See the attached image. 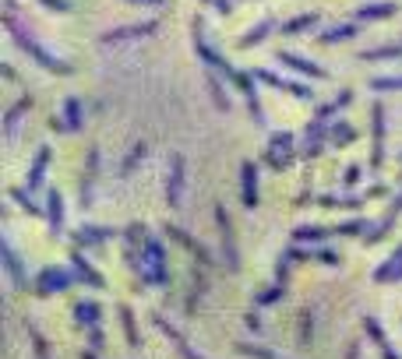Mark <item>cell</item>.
<instances>
[{
  "instance_id": "obj_22",
  "label": "cell",
  "mask_w": 402,
  "mask_h": 359,
  "mask_svg": "<svg viewBox=\"0 0 402 359\" xmlns=\"http://www.w3.org/2000/svg\"><path fill=\"white\" fill-rule=\"evenodd\" d=\"M46 162H50V148L43 145L39 152H36V159H32V170H28V194L43 183V173H46Z\"/></svg>"
},
{
  "instance_id": "obj_36",
  "label": "cell",
  "mask_w": 402,
  "mask_h": 359,
  "mask_svg": "<svg viewBox=\"0 0 402 359\" xmlns=\"http://www.w3.org/2000/svg\"><path fill=\"white\" fill-rule=\"evenodd\" d=\"M328 138H332V141H335V145H339V148H342V145H349V141H353V138H357V131H353V127H349V123H335V127H332V131H328Z\"/></svg>"
},
{
  "instance_id": "obj_40",
  "label": "cell",
  "mask_w": 402,
  "mask_h": 359,
  "mask_svg": "<svg viewBox=\"0 0 402 359\" xmlns=\"http://www.w3.org/2000/svg\"><path fill=\"white\" fill-rule=\"evenodd\" d=\"M300 317H303V321H300V342H310V331H314V310L307 306Z\"/></svg>"
},
{
  "instance_id": "obj_34",
  "label": "cell",
  "mask_w": 402,
  "mask_h": 359,
  "mask_svg": "<svg viewBox=\"0 0 402 359\" xmlns=\"http://www.w3.org/2000/svg\"><path fill=\"white\" fill-rule=\"evenodd\" d=\"M237 353H240V356H251V359H279L272 349H265V346H247V342H237Z\"/></svg>"
},
{
  "instance_id": "obj_47",
  "label": "cell",
  "mask_w": 402,
  "mask_h": 359,
  "mask_svg": "<svg viewBox=\"0 0 402 359\" xmlns=\"http://www.w3.org/2000/svg\"><path fill=\"white\" fill-rule=\"evenodd\" d=\"M134 4H152V7H163L166 0H134Z\"/></svg>"
},
{
  "instance_id": "obj_27",
  "label": "cell",
  "mask_w": 402,
  "mask_h": 359,
  "mask_svg": "<svg viewBox=\"0 0 402 359\" xmlns=\"http://www.w3.org/2000/svg\"><path fill=\"white\" fill-rule=\"evenodd\" d=\"M272 28H276V21H272V18H265V21H261V25H254V28H251V32L237 43V46H240V50H251V46H258V43H261Z\"/></svg>"
},
{
  "instance_id": "obj_8",
  "label": "cell",
  "mask_w": 402,
  "mask_h": 359,
  "mask_svg": "<svg viewBox=\"0 0 402 359\" xmlns=\"http://www.w3.org/2000/svg\"><path fill=\"white\" fill-rule=\"evenodd\" d=\"M254 78L258 82H265V85H272V89L279 92H290V95H297V99H314V92H310V85H300V82H290V78H279V74H272V71H254Z\"/></svg>"
},
{
  "instance_id": "obj_31",
  "label": "cell",
  "mask_w": 402,
  "mask_h": 359,
  "mask_svg": "<svg viewBox=\"0 0 402 359\" xmlns=\"http://www.w3.org/2000/svg\"><path fill=\"white\" fill-rule=\"evenodd\" d=\"M317 25V14H300V18H290V21H283V35H297L303 28H314Z\"/></svg>"
},
{
  "instance_id": "obj_11",
  "label": "cell",
  "mask_w": 402,
  "mask_h": 359,
  "mask_svg": "<svg viewBox=\"0 0 402 359\" xmlns=\"http://www.w3.org/2000/svg\"><path fill=\"white\" fill-rule=\"evenodd\" d=\"M116 236V229H106V226H82L78 233H75V243L82 247V250H89V247H99L106 240H113Z\"/></svg>"
},
{
  "instance_id": "obj_37",
  "label": "cell",
  "mask_w": 402,
  "mask_h": 359,
  "mask_svg": "<svg viewBox=\"0 0 402 359\" xmlns=\"http://www.w3.org/2000/svg\"><path fill=\"white\" fill-rule=\"evenodd\" d=\"M389 57H402V43H399V46H378V50H364V60H389Z\"/></svg>"
},
{
  "instance_id": "obj_30",
  "label": "cell",
  "mask_w": 402,
  "mask_h": 359,
  "mask_svg": "<svg viewBox=\"0 0 402 359\" xmlns=\"http://www.w3.org/2000/svg\"><path fill=\"white\" fill-rule=\"evenodd\" d=\"M201 296H205V268H195V275H191V296H188V314H195Z\"/></svg>"
},
{
  "instance_id": "obj_4",
  "label": "cell",
  "mask_w": 402,
  "mask_h": 359,
  "mask_svg": "<svg viewBox=\"0 0 402 359\" xmlns=\"http://www.w3.org/2000/svg\"><path fill=\"white\" fill-rule=\"evenodd\" d=\"M75 285V275L67 268H43L39 271V278H36V296H50V292H64V289H71Z\"/></svg>"
},
{
  "instance_id": "obj_6",
  "label": "cell",
  "mask_w": 402,
  "mask_h": 359,
  "mask_svg": "<svg viewBox=\"0 0 402 359\" xmlns=\"http://www.w3.org/2000/svg\"><path fill=\"white\" fill-rule=\"evenodd\" d=\"M399 215H402V197H396V201L389 204V211H385V215H381V219H378V222L371 226V233L364 236V243H367V247H374V243H381V240L389 236V229L396 226V219H399Z\"/></svg>"
},
{
  "instance_id": "obj_16",
  "label": "cell",
  "mask_w": 402,
  "mask_h": 359,
  "mask_svg": "<svg viewBox=\"0 0 402 359\" xmlns=\"http://www.w3.org/2000/svg\"><path fill=\"white\" fill-rule=\"evenodd\" d=\"M166 233H170V240H177L180 247H188V250H191V254L198 258V265H201V268H208V265H212V254H208V250L201 247L198 240H191V236H188V233H184L180 226H166Z\"/></svg>"
},
{
  "instance_id": "obj_41",
  "label": "cell",
  "mask_w": 402,
  "mask_h": 359,
  "mask_svg": "<svg viewBox=\"0 0 402 359\" xmlns=\"http://www.w3.org/2000/svg\"><path fill=\"white\" fill-rule=\"evenodd\" d=\"M357 183H360V166H349V170H346V177H342V187H346V190H353Z\"/></svg>"
},
{
  "instance_id": "obj_21",
  "label": "cell",
  "mask_w": 402,
  "mask_h": 359,
  "mask_svg": "<svg viewBox=\"0 0 402 359\" xmlns=\"http://www.w3.org/2000/svg\"><path fill=\"white\" fill-rule=\"evenodd\" d=\"M399 278H402V243H399V250L374 271V282H399Z\"/></svg>"
},
{
  "instance_id": "obj_43",
  "label": "cell",
  "mask_w": 402,
  "mask_h": 359,
  "mask_svg": "<svg viewBox=\"0 0 402 359\" xmlns=\"http://www.w3.org/2000/svg\"><path fill=\"white\" fill-rule=\"evenodd\" d=\"M244 324H247V328H251V331L258 335V331H261V314H258V310H251V314H244Z\"/></svg>"
},
{
  "instance_id": "obj_5",
  "label": "cell",
  "mask_w": 402,
  "mask_h": 359,
  "mask_svg": "<svg viewBox=\"0 0 402 359\" xmlns=\"http://www.w3.org/2000/svg\"><path fill=\"white\" fill-rule=\"evenodd\" d=\"M215 222L222 229V254H226V268L229 271H240V254H237V240H233V222L226 215L222 204H215Z\"/></svg>"
},
{
  "instance_id": "obj_10",
  "label": "cell",
  "mask_w": 402,
  "mask_h": 359,
  "mask_svg": "<svg viewBox=\"0 0 402 359\" xmlns=\"http://www.w3.org/2000/svg\"><path fill=\"white\" fill-rule=\"evenodd\" d=\"M180 194H184V155H173V170H170V183H166V204L180 208Z\"/></svg>"
},
{
  "instance_id": "obj_26",
  "label": "cell",
  "mask_w": 402,
  "mask_h": 359,
  "mask_svg": "<svg viewBox=\"0 0 402 359\" xmlns=\"http://www.w3.org/2000/svg\"><path fill=\"white\" fill-rule=\"evenodd\" d=\"M332 233H328V226H297L293 229V240L297 243H321V240H328Z\"/></svg>"
},
{
  "instance_id": "obj_1",
  "label": "cell",
  "mask_w": 402,
  "mask_h": 359,
  "mask_svg": "<svg viewBox=\"0 0 402 359\" xmlns=\"http://www.w3.org/2000/svg\"><path fill=\"white\" fill-rule=\"evenodd\" d=\"M11 7H14V0H7V18H4V25L11 28L14 43H18V46H21V50H25V53H28V57L39 64V67H46V71H53V74H71L75 67H71L67 60H60V57L46 53V50H43V46H39V43H36V39H32L25 28H18V21H14V11H11Z\"/></svg>"
},
{
  "instance_id": "obj_3",
  "label": "cell",
  "mask_w": 402,
  "mask_h": 359,
  "mask_svg": "<svg viewBox=\"0 0 402 359\" xmlns=\"http://www.w3.org/2000/svg\"><path fill=\"white\" fill-rule=\"evenodd\" d=\"M265 162L272 170H286L293 162V134L290 131H276L268 138V152H265Z\"/></svg>"
},
{
  "instance_id": "obj_49",
  "label": "cell",
  "mask_w": 402,
  "mask_h": 359,
  "mask_svg": "<svg viewBox=\"0 0 402 359\" xmlns=\"http://www.w3.org/2000/svg\"><path fill=\"white\" fill-rule=\"evenodd\" d=\"M399 159H402V155H399Z\"/></svg>"
},
{
  "instance_id": "obj_25",
  "label": "cell",
  "mask_w": 402,
  "mask_h": 359,
  "mask_svg": "<svg viewBox=\"0 0 402 359\" xmlns=\"http://www.w3.org/2000/svg\"><path fill=\"white\" fill-rule=\"evenodd\" d=\"M396 11H399L396 4H367V7L357 11V18L360 21H381V18H392Z\"/></svg>"
},
{
  "instance_id": "obj_15",
  "label": "cell",
  "mask_w": 402,
  "mask_h": 359,
  "mask_svg": "<svg viewBox=\"0 0 402 359\" xmlns=\"http://www.w3.org/2000/svg\"><path fill=\"white\" fill-rule=\"evenodd\" d=\"M0 254H4V268H7V275H11L14 289H28V278H25L21 258L14 254V247H11V243H0Z\"/></svg>"
},
{
  "instance_id": "obj_38",
  "label": "cell",
  "mask_w": 402,
  "mask_h": 359,
  "mask_svg": "<svg viewBox=\"0 0 402 359\" xmlns=\"http://www.w3.org/2000/svg\"><path fill=\"white\" fill-rule=\"evenodd\" d=\"M11 201H18V204H21V208H25L28 215H46V211H43V208H39V204H36V201H32V197H28L25 190H18V187L11 190Z\"/></svg>"
},
{
  "instance_id": "obj_39",
  "label": "cell",
  "mask_w": 402,
  "mask_h": 359,
  "mask_svg": "<svg viewBox=\"0 0 402 359\" xmlns=\"http://www.w3.org/2000/svg\"><path fill=\"white\" fill-rule=\"evenodd\" d=\"M371 89H378V92H402V78H374V82H371Z\"/></svg>"
},
{
  "instance_id": "obj_2",
  "label": "cell",
  "mask_w": 402,
  "mask_h": 359,
  "mask_svg": "<svg viewBox=\"0 0 402 359\" xmlns=\"http://www.w3.org/2000/svg\"><path fill=\"white\" fill-rule=\"evenodd\" d=\"M371 170L378 173L381 170V162H385V106L381 102H374L371 106Z\"/></svg>"
},
{
  "instance_id": "obj_35",
  "label": "cell",
  "mask_w": 402,
  "mask_h": 359,
  "mask_svg": "<svg viewBox=\"0 0 402 359\" xmlns=\"http://www.w3.org/2000/svg\"><path fill=\"white\" fill-rule=\"evenodd\" d=\"M25 331H28V338H32V349H36V359H50V346H46V338L36 331V324H25Z\"/></svg>"
},
{
  "instance_id": "obj_32",
  "label": "cell",
  "mask_w": 402,
  "mask_h": 359,
  "mask_svg": "<svg viewBox=\"0 0 402 359\" xmlns=\"http://www.w3.org/2000/svg\"><path fill=\"white\" fill-rule=\"evenodd\" d=\"M208 89H212V102L222 109V113H229V95H226V89H222V82L215 78V74H208Z\"/></svg>"
},
{
  "instance_id": "obj_17",
  "label": "cell",
  "mask_w": 402,
  "mask_h": 359,
  "mask_svg": "<svg viewBox=\"0 0 402 359\" xmlns=\"http://www.w3.org/2000/svg\"><path fill=\"white\" fill-rule=\"evenodd\" d=\"M71 261H75V271H78V278H82L85 285H92V289H102V285H106V278H102L99 271H96L92 265H89V261H85L82 247H75V250H71Z\"/></svg>"
},
{
  "instance_id": "obj_44",
  "label": "cell",
  "mask_w": 402,
  "mask_h": 359,
  "mask_svg": "<svg viewBox=\"0 0 402 359\" xmlns=\"http://www.w3.org/2000/svg\"><path fill=\"white\" fill-rule=\"evenodd\" d=\"M39 4H46L50 11H60V14H67V11H71V4H67V0H39Z\"/></svg>"
},
{
  "instance_id": "obj_42",
  "label": "cell",
  "mask_w": 402,
  "mask_h": 359,
  "mask_svg": "<svg viewBox=\"0 0 402 359\" xmlns=\"http://www.w3.org/2000/svg\"><path fill=\"white\" fill-rule=\"evenodd\" d=\"M89 349H92V353H102V349H106V346H102V328H92V331H89Z\"/></svg>"
},
{
  "instance_id": "obj_19",
  "label": "cell",
  "mask_w": 402,
  "mask_h": 359,
  "mask_svg": "<svg viewBox=\"0 0 402 359\" xmlns=\"http://www.w3.org/2000/svg\"><path fill=\"white\" fill-rule=\"evenodd\" d=\"M75 321L82 324V328H99V303H92V299H82V303H75Z\"/></svg>"
},
{
  "instance_id": "obj_13",
  "label": "cell",
  "mask_w": 402,
  "mask_h": 359,
  "mask_svg": "<svg viewBox=\"0 0 402 359\" xmlns=\"http://www.w3.org/2000/svg\"><path fill=\"white\" fill-rule=\"evenodd\" d=\"M159 28V21H141V25H127V28H109L106 35H102V43L109 46V43H124V39H138V35H148V32H156Z\"/></svg>"
},
{
  "instance_id": "obj_45",
  "label": "cell",
  "mask_w": 402,
  "mask_h": 359,
  "mask_svg": "<svg viewBox=\"0 0 402 359\" xmlns=\"http://www.w3.org/2000/svg\"><path fill=\"white\" fill-rule=\"evenodd\" d=\"M215 11H219V14H229V11H233V0H215Z\"/></svg>"
},
{
  "instance_id": "obj_33",
  "label": "cell",
  "mask_w": 402,
  "mask_h": 359,
  "mask_svg": "<svg viewBox=\"0 0 402 359\" xmlns=\"http://www.w3.org/2000/svg\"><path fill=\"white\" fill-rule=\"evenodd\" d=\"M145 155H148V145H145V141H138V145L131 148V155L124 159V166H120V177H127V173H131V170H134V166H138Z\"/></svg>"
},
{
  "instance_id": "obj_18",
  "label": "cell",
  "mask_w": 402,
  "mask_h": 359,
  "mask_svg": "<svg viewBox=\"0 0 402 359\" xmlns=\"http://www.w3.org/2000/svg\"><path fill=\"white\" fill-rule=\"evenodd\" d=\"M364 331H367V335H371V342L378 346L381 359H399V356H396V349H392V342L385 338V331H381L378 317H371V314H367V317H364Z\"/></svg>"
},
{
  "instance_id": "obj_28",
  "label": "cell",
  "mask_w": 402,
  "mask_h": 359,
  "mask_svg": "<svg viewBox=\"0 0 402 359\" xmlns=\"http://www.w3.org/2000/svg\"><path fill=\"white\" fill-rule=\"evenodd\" d=\"M82 120H85V113H82V99L71 95V99L64 102V123H67V131H78Z\"/></svg>"
},
{
  "instance_id": "obj_7",
  "label": "cell",
  "mask_w": 402,
  "mask_h": 359,
  "mask_svg": "<svg viewBox=\"0 0 402 359\" xmlns=\"http://www.w3.org/2000/svg\"><path fill=\"white\" fill-rule=\"evenodd\" d=\"M279 64H283V67H290V71H297V74L317 78V82H325V78H328V71H325V67H317L314 60L297 57V53H290V50H279Z\"/></svg>"
},
{
  "instance_id": "obj_9",
  "label": "cell",
  "mask_w": 402,
  "mask_h": 359,
  "mask_svg": "<svg viewBox=\"0 0 402 359\" xmlns=\"http://www.w3.org/2000/svg\"><path fill=\"white\" fill-rule=\"evenodd\" d=\"M240 180H244V183H240V187H244V190H240V194H244V208L254 211V208H258V166H254L251 159H244Z\"/></svg>"
},
{
  "instance_id": "obj_46",
  "label": "cell",
  "mask_w": 402,
  "mask_h": 359,
  "mask_svg": "<svg viewBox=\"0 0 402 359\" xmlns=\"http://www.w3.org/2000/svg\"><path fill=\"white\" fill-rule=\"evenodd\" d=\"M346 359H360V342H349V349H346Z\"/></svg>"
},
{
  "instance_id": "obj_14",
  "label": "cell",
  "mask_w": 402,
  "mask_h": 359,
  "mask_svg": "<svg viewBox=\"0 0 402 359\" xmlns=\"http://www.w3.org/2000/svg\"><path fill=\"white\" fill-rule=\"evenodd\" d=\"M46 222H50V233L53 236L64 233V197H60V190H50L46 194Z\"/></svg>"
},
{
  "instance_id": "obj_12",
  "label": "cell",
  "mask_w": 402,
  "mask_h": 359,
  "mask_svg": "<svg viewBox=\"0 0 402 359\" xmlns=\"http://www.w3.org/2000/svg\"><path fill=\"white\" fill-rule=\"evenodd\" d=\"M152 324H156V328H159V331H163V335H166V338H170L173 346H177V353H180L184 359H205V356H198V353H195V349L188 346V338H184V335H180V331L173 328V324H166V321H163L159 314H152Z\"/></svg>"
},
{
  "instance_id": "obj_48",
  "label": "cell",
  "mask_w": 402,
  "mask_h": 359,
  "mask_svg": "<svg viewBox=\"0 0 402 359\" xmlns=\"http://www.w3.org/2000/svg\"><path fill=\"white\" fill-rule=\"evenodd\" d=\"M82 359H96V353H92V349H89V353H82Z\"/></svg>"
},
{
  "instance_id": "obj_20",
  "label": "cell",
  "mask_w": 402,
  "mask_h": 359,
  "mask_svg": "<svg viewBox=\"0 0 402 359\" xmlns=\"http://www.w3.org/2000/svg\"><path fill=\"white\" fill-rule=\"evenodd\" d=\"M96 170H99V148L89 152V170H85V180H82V208L92 204V183H96Z\"/></svg>"
},
{
  "instance_id": "obj_24",
  "label": "cell",
  "mask_w": 402,
  "mask_h": 359,
  "mask_svg": "<svg viewBox=\"0 0 402 359\" xmlns=\"http://www.w3.org/2000/svg\"><path fill=\"white\" fill-rule=\"evenodd\" d=\"M32 102H36L32 95H21V99H18V102H14V106L4 113V134H14V123H18V116H21V113H28V109H32Z\"/></svg>"
},
{
  "instance_id": "obj_29",
  "label": "cell",
  "mask_w": 402,
  "mask_h": 359,
  "mask_svg": "<svg viewBox=\"0 0 402 359\" xmlns=\"http://www.w3.org/2000/svg\"><path fill=\"white\" fill-rule=\"evenodd\" d=\"M120 321H124L127 346H131V349H141V338H138V328H134V314H131V306H120Z\"/></svg>"
},
{
  "instance_id": "obj_23",
  "label": "cell",
  "mask_w": 402,
  "mask_h": 359,
  "mask_svg": "<svg viewBox=\"0 0 402 359\" xmlns=\"http://www.w3.org/2000/svg\"><path fill=\"white\" fill-rule=\"evenodd\" d=\"M353 35H357V25H332V28H325V32L317 35V43L332 46V43H349Z\"/></svg>"
}]
</instances>
